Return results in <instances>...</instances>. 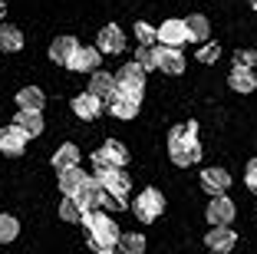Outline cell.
I'll use <instances>...</instances> for the list:
<instances>
[{
  "label": "cell",
  "instance_id": "36",
  "mask_svg": "<svg viewBox=\"0 0 257 254\" xmlns=\"http://www.w3.org/2000/svg\"><path fill=\"white\" fill-rule=\"evenodd\" d=\"M99 254H119V251H115V247H112V251H99Z\"/></svg>",
  "mask_w": 257,
  "mask_h": 254
},
{
  "label": "cell",
  "instance_id": "6",
  "mask_svg": "<svg viewBox=\"0 0 257 254\" xmlns=\"http://www.w3.org/2000/svg\"><path fill=\"white\" fill-rule=\"evenodd\" d=\"M96 179H99V185H102V192H106L109 198H122V202H125L132 182H128V175L122 172V168H96Z\"/></svg>",
  "mask_w": 257,
  "mask_h": 254
},
{
  "label": "cell",
  "instance_id": "29",
  "mask_svg": "<svg viewBox=\"0 0 257 254\" xmlns=\"http://www.w3.org/2000/svg\"><path fill=\"white\" fill-rule=\"evenodd\" d=\"M17 234H20V221L14 215H0V244H10Z\"/></svg>",
  "mask_w": 257,
  "mask_h": 254
},
{
  "label": "cell",
  "instance_id": "4",
  "mask_svg": "<svg viewBox=\"0 0 257 254\" xmlns=\"http://www.w3.org/2000/svg\"><path fill=\"white\" fill-rule=\"evenodd\" d=\"M139 106H142V93H136V90H119L115 86L112 99H109V112L115 119H136Z\"/></svg>",
  "mask_w": 257,
  "mask_h": 254
},
{
  "label": "cell",
  "instance_id": "30",
  "mask_svg": "<svg viewBox=\"0 0 257 254\" xmlns=\"http://www.w3.org/2000/svg\"><path fill=\"white\" fill-rule=\"evenodd\" d=\"M136 40H139V46H155L159 30H155V27H149L145 20H139V23H136Z\"/></svg>",
  "mask_w": 257,
  "mask_h": 254
},
{
  "label": "cell",
  "instance_id": "10",
  "mask_svg": "<svg viewBox=\"0 0 257 254\" xmlns=\"http://www.w3.org/2000/svg\"><path fill=\"white\" fill-rule=\"evenodd\" d=\"M99 56L102 53L96 50V46H76V53L69 56V63H66V69H73V73H96L99 69Z\"/></svg>",
  "mask_w": 257,
  "mask_h": 254
},
{
  "label": "cell",
  "instance_id": "21",
  "mask_svg": "<svg viewBox=\"0 0 257 254\" xmlns=\"http://www.w3.org/2000/svg\"><path fill=\"white\" fill-rule=\"evenodd\" d=\"M89 93L96 99H102V103H106V99H112V93H115V76L106 73V69H96V73H92V79H89Z\"/></svg>",
  "mask_w": 257,
  "mask_h": 254
},
{
  "label": "cell",
  "instance_id": "28",
  "mask_svg": "<svg viewBox=\"0 0 257 254\" xmlns=\"http://www.w3.org/2000/svg\"><path fill=\"white\" fill-rule=\"evenodd\" d=\"M119 254H145V238L142 234H136V231H128V234H122L119 238Z\"/></svg>",
  "mask_w": 257,
  "mask_h": 254
},
{
  "label": "cell",
  "instance_id": "11",
  "mask_svg": "<svg viewBox=\"0 0 257 254\" xmlns=\"http://www.w3.org/2000/svg\"><path fill=\"white\" fill-rule=\"evenodd\" d=\"M27 152V135L20 132L17 126H4L0 129V155H7V158H17Z\"/></svg>",
  "mask_w": 257,
  "mask_h": 254
},
{
  "label": "cell",
  "instance_id": "1",
  "mask_svg": "<svg viewBox=\"0 0 257 254\" xmlns=\"http://www.w3.org/2000/svg\"><path fill=\"white\" fill-rule=\"evenodd\" d=\"M201 142H198V122H185V126H175L168 132V158H172L178 168H188L201 158Z\"/></svg>",
  "mask_w": 257,
  "mask_h": 254
},
{
  "label": "cell",
  "instance_id": "12",
  "mask_svg": "<svg viewBox=\"0 0 257 254\" xmlns=\"http://www.w3.org/2000/svg\"><path fill=\"white\" fill-rule=\"evenodd\" d=\"M155 69H162V73H168V76L185 73V56H182V50H172V46H155Z\"/></svg>",
  "mask_w": 257,
  "mask_h": 254
},
{
  "label": "cell",
  "instance_id": "35",
  "mask_svg": "<svg viewBox=\"0 0 257 254\" xmlns=\"http://www.w3.org/2000/svg\"><path fill=\"white\" fill-rule=\"evenodd\" d=\"M4 17H7V4H4V0H0V20H4Z\"/></svg>",
  "mask_w": 257,
  "mask_h": 254
},
{
  "label": "cell",
  "instance_id": "25",
  "mask_svg": "<svg viewBox=\"0 0 257 254\" xmlns=\"http://www.w3.org/2000/svg\"><path fill=\"white\" fill-rule=\"evenodd\" d=\"M43 103H46V96L37 86H23V90L17 93V106H20V109H40L43 112Z\"/></svg>",
  "mask_w": 257,
  "mask_h": 254
},
{
  "label": "cell",
  "instance_id": "5",
  "mask_svg": "<svg viewBox=\"0 0 257 254\" xmlns=\"http://www.w3.org/2000/svg\"><path fill=\"white\" fill-rule=\"evenodd\" d=\"M128 165V149L119 139H106L96 149V168H125Z\"/></svg>",
  "mask_w": 257,
  "mask_h": 254
},
{
  "label": "cell",
  "instance_id": "32",
  "mask_svg": "<svg viewBox=\"0 0 257 254\" xmlns=\"http://www.w3.org/2000/svg\"><path fill=\"white\" fill-rule=\"evenodd\" d=\"M221 60V46L218 43H201L198 50V63H218Z\"/></svg>",
  "mask_w": 257,
  "mask_h": 254
},
{
  "label": "cell",
  "instance_id": "17",
  "mask_svg": "<svg viewBox=\"0 0 257 254\" xmlns=\"http://www.w3.org/2000/svg\"><path fill=\"white\" fill-rule=\"evenodd\" d=\"M227 185H231V175H227V168H204L201 172V188L208 195H224Z\"/></svg>",
  "mask_w": 257,
  "mask_h": 254
},
{
  "label": "cell",
  "instance_id": "13",
  "mask_svg": "<svg viewBox=\"0 0 257 254\" xmlns=\"http://www.w3.org/2000/svg\"><path fill=\"white\" fill-rule=\"evenodd\" d=\"M76 202L83 205L86 211H99V208H102V202H106V192H102V185H99L96 175H89V179H86V185L76 192Z\"/></svg>",
  "mask_w": 257,
  "mask_h": 254
},
{
  "label": "cell",
  "instance_id": "19",
  "mask_svg": "<svg viewBox=\"0 0 257 254\" xmlns=\"http://www.w3.org/2000/svg\"><path fill=\"white\" fill-rule=\"evenodd\" d=\"M204 244L211 247L214 254H227L231 247L237 244V234L231 231V228H211V231H208V238H204Z\"/></svg>",
  "mask_w": 257,
  "mask_h": 254
},
{
  "label": "cell",
  "instance_id": "22",
  "mask_svg": "<svg viewBox=\"0 0 257 254\" xmlns=\"http://www.w3.org/2000/svg\"><path fill=\"white\" fill-rule=\"evenodd\" d=\"M76 46H79V40H76V37H56L53 43H50V60H53V63H63V66H66L69 56L76 53Z\"/></svg>",
  "mask_w": 257,
  "mask_h": 254
},
{
  "label": "cell",
  "instance_id": "2",
  "mask_svg": "<svg viewBox=\"0 0 257 254\" xmlns=\"http://www.w3.org/2000/svg\"><path fill=\"white\" fill-rule=\"evenodd\" d=\"M83 224L89 228V244L96 247V251H112V247L119 244V238H122L119 224H115L109 215H102V211H89Z\"/></svg>",
  "mask_w": 257,
  "mask_h": 254
},
{
  "label": "cell",
  "instance_id": "8",
  "mask_svg": "<svg viewBox=\"0 0 257 254\" xmlns=\"http://www.w3.org/2000/svg\"><path fill=\"white\" fill-rule=\"evenodd\" d=\"M159 43L172 46V50H182V43H191V37H188V23L178 20V17L165 20V23L159 27Z\"/></svg>",
  "mask_w": 257,
  "mask_h": 254
},
{
  "label": "cell",
  "instance_id": "16",
  "mask_svg": "<svg viewBox=\"0 0 257 254\" xmlns=\"http://www.w3.org/2000/svg\"><path fill=\"white\" fill-rule=\"evenodd\" d=\"M73 112L83 122H92V119L102 116V99H96L89 90H86V93H79V96H73Z\"/></svg>",
  "mask_w": 257,
  "mask_h": 254
},
{
  "label": "cell",
  "instance_id": "31",
  "mask_svg": "<svg viewBox=\"0 0 257 254\" xmlns=\"http://www.w3.org/2000/svg\"><path fill=\"white\" fill-rule=\"evenodd\" d=\"M132 63H139V66L149 73V69H155V46H139L136 50V60Z\"/></svg>",
  "mask_w": 257,
  "mask_h": 254
},
{
  "label": "cell",
  "instance_id": "15",
  "mask_svg": "<svg viewBox=\"0 0 257 254\" xmlns=\"http://www.w3.org/2000/svg\"><path fill=\"white\" fill-rule=\"evenodd\" d=\"M115 86H119V90L145 93V69L139 66V63H125V66L115 73Z\"/></svg>",
  "mask_w": 257,
  "mask_h": 254
},
{
  "label": "cell",
  "instance_id": "9",
  "mask_svg": "<svg viewBox=\"0 0 257 254\" xmlns=\"http://www.w3.org/2000/svg\"><path fill=\"white\" fill-rule=\"evenodd\" d=\"M125 46H128V43H125V33H122L115 23L102 27V30H99V37H96V50L106 53V56H119Z\"/></svg>",
  "mask_w": 257,
  "mask_h": 254
},
{
  "label": "cell",
  "instance_id": "27",
  "mask_svg": "<svg viewBox=\"0 0 257 254\" xmlns=\"http://www.w3.org/2000/svg\"><path fill=\"white\" fill-rule=\"evenodd\" d=\"M86 215H89V211H86L83 205L76 202V198H66V202L60 205V218H63L66 224H83V221H86Z\"/></svg>",
  "mask_w": 257,
  "mask_h": 254
},
{
  "label": "cell",
  "instance_id": "3",
  "mask_svg": "<svg viewBox=\"0 0 257 254\" xmlns=\"http://www.w3.org/2000/svg\"><path fill=\"white\" fill-rule=\"evenodd\" d=\"M132 211H136V218L139 221H155V218L165 211V195L159 192V188H142L139 192V198H136V205H132Z\"/></svg>",
  "mask_w": 257,
  "mask_h": 254
},
{
  "label": "cell",
  "instance_id": "26",
  "mask_svg": "<svg viewBox=\"0 0 257 254\" xmlns=\"http://www.w3.org/2000/svg\"><path fill=\"white\" fill-rule=\"evenodd\" d=\"M0 50L4 53L23 50V33L17 30V27H10V23H0Z\"/></svg>",
  "mask_w": 257,
  "mask_h": 254
},
{
  "label": "cell",
  "instance_id": "34",
  "mask_svg": "<svg viewBox=\"0 0 257 254\" xmlns=\"http://www.w3.org/2000/svg\"><path fill=\"white\" fill-rule=\"evenodd\" d=\"M244 185H247L250 192H257V158H250L247 168H244Z\"/></svg>",
  "mask_w": 257,
  "mask_h": 254
},
{
  "label": "cell",
  "instance_id": "7",
  "mask_svg": "<svg viewBox=\"0 0 257 254\" xmlns=\"http://www.w3.org/2000/svg\"><path fill=\"white\" fill-rule=\"evenodd\" d=\"M234 215H237V208L227 195H214L211 202H208V211H204V218H208L211 228H227V224L234 221Z\"/></svg>",
  "mask_w": 257,
  "mask_h": 254
},
{
  "label": "cell",
  "instance_id": "14",
  "mask_svg": "<svg viewBox=\"0 0 257 254\" xmlns=\"http://www.w3.org/2000/svg\"><path fill=\"white\" fill-rule=\"evenodd\" d=\"M14 126L20 129L27 139H37V135H43L46 122H43V112H40V109H20L14 116Z\"/></svg>",
  "mask_w": 257,
  "mask_h": 254
},
{
  "label": "cell",
  "instance_id": "23",
  "mask_svg": "<svg viewBox=\"0 0 257 254\" xmlns=\"http://www.w3.org/2000/svg\"><path fill=\"white\" fill-rule=\"evenodd\" d=\"M185 23H188L191 43H208V37H211V23H208V17H204V14H191Z\"/></svg>",
  "mask_w": 257,
  "mask_h": 254
},
{
  "label": "cell",
  "instance_id": "24",
  "mask_svg": "<svg viewBox=\"0 0 257 254\" xmlns=\"http://www.w3.org/2000/svg\"><path fill=\"white\" fill-rule=\"evenodd\" d=\"M73 165H79V149H76L73 142L60 145V149L53 152V168H56V172H63V168H73Z\"/></svg>",
  "mask_w": 257,
  "mask_h": 254
},
{
  "label": "cell",
  "instance_id": "20",
  "mask_svg": "<svg viewBox=\"0 0 257 254\" xmlns=\"http://www.w3.org/2000/svg\"><path fill=\"white\" fill-rule=\"evenodd\" d=\"M227 86H231L234 93H241V96L254 93V90H257V76H254V69L234 66V69H231V76H227Z\"/></svg>",
  "mask_w": 257,
  "mask_h": 254
},
{
  "label": "cell",
  "instance_id": "33",
  "mask_svg": "<svg viewBox=\"0 0 257 254\" xmlns=\"http://www.w3.org/2000/svg\"><path fill=\"white\" fill-rule=\"evenodd\" d=\"M234 66L254 69V66H257V53H254V50H237V53H234Z\"/></svg>",
  "mask_w": 257,
  "mask_h": 254
},
{
  "label": "cell",
  "instance_id": "37",
  "mask_svg": "<svg viewBox=\"0 0 257 254\" xmlns=\"http://www.w3.org/2000/svg\"><path fill=\"white\" fill-rule=\"evenodd\" d=\"M250 7H254V10H257V0H250Z\"/></svg>",
  "mask_w": 257,
  "mask_h": 254
},
{
  "label": "cell",
  "instance_id": "18",
  "mask_svg": "<svg viewBox=\"0 0 257 254\" xmlns=\"http://www.w3.org/2000/svg\"><path fill=\"white\" fill-rule=\"evenodd\" d=\"M86 179H89V175H86L79 165H73V168H63L56 182H60V192L66 195V198H76V192L86 185Z\"/></svg>",
  "mask_w": 257,
  "mask_h": 254
}]
</instances>
